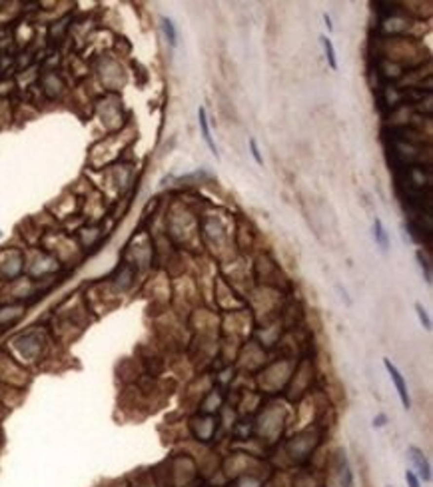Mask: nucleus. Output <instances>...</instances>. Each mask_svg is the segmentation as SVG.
<instances>
[{"instance_id":"7ed1b4c3","label":"nucleus","mask_w":433,"mask_h":487,"mask_svg":"<svg viewBox=\"0 0 433 487\" xmlns=\"http://www.w3.org/2000/svg\"><path fill=\"white\" fill-rule=\"evenodd\" d=\"M198 122H200V130H202V136L210 148V152L216 156V160H220V152H218V146L214 144V138H212V130H210V124H208V116H206V108H198Z\"/></svg>"},{"instance_id":"1a4fd4ad","label":"nucleus","mask_w":433,"mask_h":487,"mask_svg":"<svg viewBox=\"0 0 433 487\" xmlns=\"http://www.w3.org/2000/svg\"><path fill=\"white\" fill-rule=\"evenodd\" d=\"M405 481H407V487H421V479L413 473V469H409V471H405Z\"/></svg>"},{"instance_id":"39448f33","label":"nucleus","mask_w":433,"mask_h":487,"mask_svg":"<svg viewBox=\"0 0 433 487\" xmlns=\"http://www.w3.org/2000/svg\"><path fill=\"white\" fill-rule=\"evenodd\" d=\"M319 40H321V46H323V50H326V58H328V64L335 70L337 68V58H335V48H334V44H332V40L328 38V36H319Z\"/></svg>"},{"instance_id":"423d86ee","label":"nucleus","mask_w":433,"mask_h":487,"mask_svg":"<svg viewBox=\"0 0 433 487\" xmlns=\"http://www.w3.org/2000/svg\"><path fill=\"white\" fill-rule=\"evenodd\" d=\"M162 28H164V34H166V38L170 42V46H176V38H178L176 36V26L168 16L162 18Z\"/></svg>"},{"instance_id":"f257e3e1","label":"nucleus","mask_w":433,"mask_h":487,"mask_svg":"<svg viewBox=\"0 0 433 487\" xmlns=\"http://www.w3.org/2000/svg\"><path fill=\"white\" fill-rule=\"evenodd\" d=\"M383 366H385L389 377H392V382H394V386H395V390H397V395H399V399H401L403 409H411V397H409L407 384H405V379H403L401 371H399L392 362H389V359H383Z\"/></svg>"},{"instance_id":"f03ea898","label":"nucleus","mask_w":433,"mask_h":487,"mask_svg":"<svg viewBox=\"0 0 433 487\" xmlns=\"http://www.w3.org/2000/svg\"><path fill=\"white\" fill-rule=\"evenodd\" d=\"M409 457H411V463H413V473L423 479V481H431V465L425 457V453L419 449V448H409Z\"/></svg>"},{"instance_id":"9b49d317","label":"nucleus","mask_w":433,"mask_h":487,"mask_svg":"<svg viewBox=\"0 0 433 487\" xmlns=\"http://www.w3.org/2000/svg\"><path fill=\"white\" fill-rule=\"evenodd\" d=\"M385 423H387V415H385V413H379V415H375V417H374V428H377V429H379V428H383V426H385Z\"/></svg>"},{"instance_id":"6e6552de","label":"nucleus","mask_w":433,"mask_h":487,"mask_svg":"<svg viewBox=\"0 0 433 487\" xmlns=\"http://www.w3.org/2000/svg\"><path fill=\"white\" fill-rule=\"evenodd\" d=\"M250 150H252V156H254L256 164H257V166H262V164H264V158H262V154H259V148H257V142H256L254 138L250 140Z\"/></svg>"},{"instance_id":"f8f14e48","label":"nucleus","mask_w":433,"mask_h":487,"mask_svg":"<svg viewBox=\"0 0 433 487\" xmlns=\"http://www.w3.org/2000/svg\"><path fill=\"white\" fill-rule=\"evenodd\" d=\"M323 22H326V26H328V30H330V32L334 30V24H332V18H330L328 14H323Z\"/></svg>"},{"instance_id":"20e7f679","label":"nucleus","mask_w":433,"mask_h":487,"mask_svg":"<svg viewBox=\"0 0 433 487\" xmlns=\"http://www.w3.org/2000/svg\"><path fill=\"white\" fill-rule=\"evenodd\" d=\"M374 238H375V242L381 246V250H383V252H387V250H389V240H387L385 228H383V224H381V220H379V218H375V222H374Z\"/></svg>"},{"instance_id":"9d476101","label":"nucleus","mask_w":433,"mask_h":487,"mask_svg":"<svg viewBox=\"0 0 433 487\" xmlns=\"http://www.w3.org/2000/svg\"><path fill=\"white\" fill-rule=\"evenodd\" d=\"M417 260H419V266H421V270L425 272V282L429 284V282H431V272H429V268H427V262L423 260V253H421V252H417Z\"/></svg>"},{"instance_id":"0eeeda50","label":"nucleus","mask_w":433,"mask_h":487,"mask_svg":"<svg viewBox=\"0 0 433 487\" xmlns=\"http://www.w3.org/2000/svg\"><path fill=\"white\" fill-rule=\"evenodd\" d=\"M415 312H417V315H419V322H421V326L429 331L431 330V320H429V315H427V312H425V308L421 306V304H415Z\"/></svg>"}]
</instances>
